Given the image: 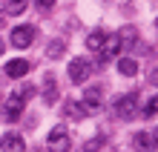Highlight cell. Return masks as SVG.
<instances>
[{
    "label": "cell",
    "mask_w": 158,
    "mask_h": 152,
    "mask_svg": "<svg viewBox=\"0 0 158 152\" xmlns=\"http://www.w3.org/2000/svg\"><path fill=\"white\" fill-rule=\"evenodd\" d=\"M152 144L158 146V126H155V132H152Z\"/></svg>",
    "instance_id": "23"
},
{
    "label": "cell",
    "mask_w": 158,
    "mask_h": 152,
    "mask_svg": "<svg viewBox=\"0 0 158 152\" xmlns=\"http://www.w3.org/2000/svg\"><path fill=\"white\" fill-rule=\"evenodd\" d=\"M0 52H3V43H0Z\"/></svg>",
    "instance_id": "25"
},
{
    "label": "cell",
    "mask_w": 158,
    "mask_h": 152,
    "mask_svg": "<svg viewBox=\"0 0 158 152\" xmlns=\"http://www.w3.org/2000/svg\"><path fill=\"white\" fill-rule=\"evenodd\" d=\"M118 72L124 75V78H132V75H138V63L132 58H121L118 60Z\"/></svg>",
    "instance_id": "12"
},
{
    "label": "cell",
    "mask_w": 158,
    "mask_h": 152,
    "mask_svg": "<svg viewBox=\"0 0 158 152\" xmlns=\"http://www.w3.org/2000/svg\"><path fill=\"white\" fill-rule=\"evenodd\" d=\"M40 95H43L46 103H55V101H58V80H55V75H43Z\"/></svg>",
    "instance_id": "8"
},
{
    "label": "cell",
    "mask_w": 158,
    "mask_h": 152,
    "mask_svg": "<svg viewBox=\"0 0 158 152\" xmlns=\"http://www.w3.org/2000/svg\"><path fill=\"white\" fill-rule=\"evenodd\" d=\"M118 37H121V46H127V43H135L138 40V32L132 29V26H127V29L118 32Z\"/></svg>",
    "instance_id": "17"
},
{
    "label": "cell",
    "mask_w": 158,
    "mask_h": 152,
    "mask_svg": "<svg viewBox=\"0 0 158 152\" xmlns=\"http://www.w3.org/2000/svg\"><path fill=\"white\" fill-rule=\"evenodd\" d=\"M6 12L9 14H23L26 12V0H9V3H6Z\"/></svg>",
    "instance_id": "19"
},
{
    "label": "cell",
    "mask_w": 158,
    "mask_h": 152,
    "mask_svg": "<svg viewBox=\"0 0 158 152\" xmlns=\"http://www.w3.org/2000/svg\"><path fill=\"white\" fill-rule=\"evenodd\" d=\"M6 75L9 78H23V75H29V60H9L6 63Z\"/></svg>",
    "instance_id": "9"
},
{
    "label": "cell",
    "mask_w": 158,
    "mask_h": 152,
    "mask_svg": "<svg viewBox=\"0 0 158 152\" xmlns=\"http://www.w3.org/2000/svg\"><path fill=\"white\" fill-rule=\"evenodd\" d=\"M104 40H106V32H92V35L86 37V49H92V52H101Z\"/></svg>",
    "instance_id": "14"
},
{
    "label": "cell",
    "mask_w": 158,
    "mask_h": 152,
    "mask_svg": "<svg viewBox=\"0 0 158 152\" xmlns=\"http://www.w3.org/2000/svg\"><path fill=\"white\" fill-rule=\"evenodd\" d=\"M78 103H81L83 115H98V112L104 109V89H101V86H89V89H83V98H81Z\"/></svg>",
    "instance_id": "1"
},
{
    "label": "cell",
    "mask_w": 158,
    "mask_h": 152,
    "mask_svg": "<svg viewBox=\"0 0 158 152\" xmlns=\"http://www.w3.org/2000/svg\"><path fill=\"white\" fill-rule=\"evenodd\" d=\"M89 75H92V63H89V60L75 58V60L69 63V80H72V83H78V86H81V83L86 80Z\"/></svg>",
    "instance_id": "4"
},
{
    "label": "cell",
    "mask_w": 158,
    "mask_h": 152,
    "mask_svg": "<svg viewBox=\"0 0 158 152\" xmlns=\"http://www.w3.org/2000/svg\"><path fill=\"white\" fill-rule=\"evenodd\" d=\"M112 109H115V115L118 118H132L135 112H138V92H129V95H121V98L112 101Z\"/></svg>",
    "instance_id": "2"
},
{
    "label": "cell",
    "mask_w": 158,
    "mask_h": 152,
    "mask_svg": "<svg viewBox=\"0 0 158 152\" xmlns=\"http://www.w3.org/2000/svg\"><path fill=\"white\" fill-rule=\"evenodd\" d=\"M101 144H104V138H92V141H86V146H83V149H86V152H98Z\"/></svg>",
    "instance_id": "20"
},
{
    "label": "cell",
    "mask_w": 158,
    "mask_h": 152,
    "mask_svg": "<svg viewBox=\"0 0 158 152\" xmlns=\"http://www.w3.org/2000/svg\"><path fill=\"white\" fill-rule=\"evenodd\" d=\"M0 149L3 152H23L26 141H23V135H17V132H6L3 141H0Z\"/></svg>",
    "instance_id": "7"
},
{
    "label": "cell",
    "mask_w": 158,
    "mask_h": 152,
    "mask_svg": "<svg viewBox=\"0 0 158 152\" xmlns=\"http://www.w3.org/2000/svg\"><path fill=\"white\" fill-rule=\"evenodd\" d=\"M132 146H135L138 152L155 149V144H152V135H150V132H135V135H132Z\"/></svg>",
    "instance_id": "11"
},
{
    "label": "cell",
    "mask_w": 158,
    "mask_h": 152,
    "mask_svg": "<svg viewBox=\"0 0 158 152\" xmlns=\"http://www.w3.org/2000/svg\"><path fill=\"white\" fill-rule=\"evenodd\" d=\"M155 29H158V17H155Z\"/></svg>",
    "instance_id": "24"
},
{
    "label": "cell",
    "mask_w": 158,
    "mask_h": 152,
    "mask_svg": "<svg viewBox=\"0 0 158 152\" xmlns=\"http://www.w3.org/2000/svg\"><path fill=\"white\" fill-rule=\"evenodd\" d=\"M63 52H66V43H63V40H52V43H49V49H46V55H49L52 60H55V58H60Z\"/></svg>",
    "instance_id": "16"
},
{
    "label": "cell",
    "mask_w": 158,
    "mask_h": 152,
    "mask_svg": "<svg viewBox=\"0 0 158 152\" xmlns=\"http://www.w3.org/2000/svg\"><path fill=\"white\" fill-rule=\"evenodd\" d=\"M35 6H38V9H52L55 0H35Z\"/></svg>",
    "instance_id": "21"
},
{
    "label": "cell",
    "mask_w": 158,
    "mask_h": 152,
    "mask_svg": "<svg viewBox=\"0 0 158 152\" xmlns=\"http://www.w3.org/2000/svg\"><path fill=\"white\" fill-rule=\"evenodd\" d=\"M141 115H144V118H152V115H158V95H152V98H150V101L144 103Z\"/></svg>",
    "instance_id": "18"
},
{
    "label": "cell",
    "mask_w": 158,
    "mask_h": 152,
    "mask_svg": "<svg viewBox=\"0 0 158 152\" xmlns=\"http://www.w3.org/2000/svg\"><path fill=\"white\" fill-rule=\"evenodd\" d=\"M63 115H66L69 121H78V118H83V109H81L78 101H66L63 103Z\"/></svg>",
    "instance_id": "13"
},
{
    "label": "cell",
    "mask_w": 158,
    "mask_h": 152,
    "mask_svg": "<svg viewBox=\"0 0 158 152\" xmlns=\"http://www.w3.org/2000/svg\"><path fill=\"white\" fill-rule=\"evenodd\" d=\"M32 95H35V86H32V83H23V86H17V89L12 92V101L26 103V98H32Z\"/></svg>",
    "instance_id": "15"
},
{
    "label": "cell",
    "mask_w": 158,
    "mask_h": 152,
    "mask_svg": "<svg viewBox=\"0 0 158 152\" xmlns=\"http://www.w3.org/2000/svg\"><path fill=\"white\" fill-rule=\"evenodd\" d=\"M20 115H23V103H20V101H12V98H9L6 109H3V121H6V123H12V121H17Z\"/></svg>",
    "instance_id": "10"
},
{
    "label": "cell",
    "mask_w": 158,
    "mask_h": 152,
    "mask_svg": "<svg viewBox=\"0 0 158 152\" xmlns=\"http://www.w3.org/2000/svg\"><path fill=\"white\" fill-rule=\"evenodd\" d=\"M150 83H152V86H158V66L150 72Z\"/></svg>",
    "instance_id": "22"
},
{
    "label": "cell",
    "mask_w": 158,
    "mask_h": 152,
    "mask_svg": "<svg viewBox=\"0 0 158 152\" xmlns=\"http://www.w3.org/2000/svg\"><path fill=\"white\" fill-rule=\"evenodd\" d=\"M49 149L52 152H69L72 149V138H69L66 126H55L49 132Z\"/></svg>",
    "instance_id": "3"
},
{
    "label": "cell",
    "mask_w": 158,
    "mask_h": 152,
    "mask_svg": "<svg viewBox=\"0 0 158 152\" xmlns=\"http://www.w3.org/2000/svg\"><path fill=\"white\" fill-rule=\"evenodd\" d=\"M118 52H121V37H118V32H112V35H106L104 46H101V63H109Z\"/></svg>",
    "instance_id": "6"
},
{
    "label": "cell",
    "mask_w": 158,
    "mask_h": 152,
    "mask_svg": "<svg viewBox=\"0 0 158 152\" xmlns=\"http://www.w3.org/2000/svg\"><path fill=\"white\" fill-rule=\"evenodd\" d=\"M35 40V29L32 26H15V32H12V46L15 49H29Z\"/></svg>",
    "instance_id": "5"
}]
</instances>
